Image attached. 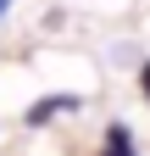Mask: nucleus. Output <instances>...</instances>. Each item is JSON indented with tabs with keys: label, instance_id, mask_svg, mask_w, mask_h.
Returning <instances> with one entry per match:
<instances>
[{
	"label": "nucleus",
	"instance_id": "1",
	"mask_svg": "<svg viewBox=\"0 0 150 156\" xmlns=\"http://www.w3.org/2000/svg\"><path fill=\"white\" fill-rule=\"evenodd\" d=\"M78 106H84V95L61 89V95H45V101H33V106L22 112V123H28V128H45V123H56V117H67V112H78Z\"/></svg>",
	"mask_w": 150,
	"mask_h": 156
},
{
	"label": "nucleus",
	"instance_id": "2",
	"mask_svg": "<svg viewBox=\"0 0 150 156\" xmlns=\"http://www.w3.org/2000/svg\"><path fill=\"white\" fill-rule=\"evenodd\" d=\"M95 156H139V145H134V134H128V123H111Z\"/></svg>",
	"mask_w": 150,
	"mask_h": 156
},
{
	"label": "nucleus",
	"instance_id": "3",
	"mask_svg": "<svg viewBox=\"0 0 150 156\" xmlns=\"http://www.w3.org/2000/svg\"><path fill=\"white\" fill-rule=\"evenodd\" d=\"M139 95L150 101V56H145V67H139Z\"/></svg>",
	"mask_w": 150,
	"mask_h": 156
},
{
	"label": "nucleus",
	"instance_id": "4",
	"mask_svg": "<svg viewBox=\"0 0 150 156\" xmlns=\"http://www.w3.org/2000/svg\"><path fill=\"white\" fill-rule=\"evenodd\" d=\"M6 6H11V0H0V17H6Z\"/></svg>",
	"mask_w": 150,
	"mask_h": 156
}]
</instances>
